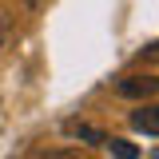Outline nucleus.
Wrapping results in <instances>:
<instances>
[{
    "mask_svg": "<svg viewBox=\"0 0 159 159\" xmlns=\"http://www.w3.org/2000/svg\"><path fill=\"white\" fill-rule=\"evenodd\" d=\"M119 96H127V99H151L155 96V76H127V80H119Z\"/></svg>",
    "mask_w": 159,
    "mask_h": 159,
    "instance_id": "1",
    "label": "nucleus"
},
{
    "mask_svg": "<svg viewBox=\"0 0 159 159\" xmlns=\"http://www.w3.org/2000/svg\"><path fill=\"white\" fill-rule=\"evenodd\" d=\"M131 127L155 139V135H159V119H155V107H139V111H131Z\"/></svg>",
    "mask_w": 159,
    "mask_h": 159,
    "instance_id": "2",
    "label": "nucleus"
},
{
    "mask_svg": "<svg viewBox=\"0 0 159 159\" xmlns=\"http://www.w3.org/2000/svg\"><path fill=\"white\" fill-rule=\"evenodd\" d=\"M68 135H72V139H84V143H103V135H99L92 123H68Z\"/></svg>",
    "mask_w": 159,
    "mask_h": 159,
    "instance_id": "3",
    "label": "nucleus"
},
{
    "mask_svg": "<svg viewBox=\"0 0 159 159\" xmlns=\"http://www.w3.org/2000/svg\"><path fill=\"white\" fill-rule=\"evenodd\" d=\"M103 143H107V151H111L116 159H135V155H139V147H135V143H127V139H103Z\"/></svg>",
    "mask_w": 159,
    "mask_h": 159,
    "instance_id": "4",
    "label": "nucleus"
},
{
    "mask_svg": "<svg viewBox=\"0 0 159 159\" xmlns=\"http://www.w3.org/2000/svg\"><path fill=\"white\" fill-rule=\"evenodd\" d=\"M8 36H12V24H8V16H4V12H0V48H4V44H8Z\"/></svg>",
    "mask_w": 159,
    "mask_h": 159,
    "instance_id": "5",
    "label": "nucleus"
}]
</instances>
